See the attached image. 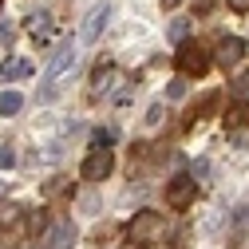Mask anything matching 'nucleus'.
Listing matches in <instances>:
<instances>
[{
  "instance_id": "1",
  "label": "nucleus",
  "mask_w": 249,
  "mask_h": 249,
  "mask_svg": "<svg viewBox=\"0 0 249 249\" xmlns=\"http://www.w3.org/2000/svg\"><path fill=\"white\" fill-rule=\"evenodd\" d=\"M174 59H178V71L182 75H206L210 64H213V52L206 44H198V40H182Z\"/></svg>"
},
{
  "instance_id": "2",
  "label": "nucleus",
  "mask_w": 249,
  "mask_h": 249,
  "mask_svg": "<svg viewBox=\"0 0 249 249\" xmlns=\"http://www.w3.org/2000/svg\"><path fill=\"white\" fill-rule=\"evenodd\" d=\"M194 198H198V182H194L190 174H174V178L166 182V206H170V210H190Z\"/></svg>"
},
{
  "instance_id": "3",
  "label": "nucleus",
  "mask_w": 249,
  "mask_h": 249,
  "mask_svg": "<svg viewBox=\"0 0 249 249\" xmlns=\"http://www.w3.org/2000/svg\"><path fill=\"white\" fill-rule=\"evenodd\" d=\"M162 230H166V217H162V213H154V210H139V213L131 217V226H127L131 241H154Z\"/></svg>"
},
{
  "instance_id": "4",
  "label": "nucleus",
  "mask_w": 249,
  "mask_h": 249,
  "mask_svg": "<svg viewBox=\"0 0 249 249\" xmlns=\"http://www.w3.org/2000/svg\"><path fill=\"white\" fill-rule=\"evenodd\" d=\"M111 170H115V154H111V146H95V150L83 159L79 178H87V182H103Z\"/></svg>"
},
{
  "instance_id": "5",
  "label": "nucleus",
  "mask_w": 249,
  "mask_h": 249,
  "mask_svg": "<svg viewBox=\"0 0 249 249\" xmlns=\"http://www.w3.org/2000/svg\"><path fill=\"white\" fill-rule=\"evenodd\" d=\"M107 20H111V4H107V0H103V4H91L87 16H83V24H79V44H95L103 36Z\"/></svg>"
},
{
  "instance_id": "6",
  "label": "nucleus",
  "mask_w": 249,
  "mask_h": 249,
  "mask_svg": "<svg viewBox=\"0 0 249 249\" xmlns=\"http://www.w3.org/2000/svg\"><path fill=\"white\" fill-rule=\"evenodd\" d=\"M75 237H79L75 222H71V217H59V222L44 233V249H71V245H75Z\"/></svg>"
},
{
  "instance_id": "7",
  "label": "nucleus",
  "mask_w": 249,
  "mask_h": 249,
  "mask_svg": "<svg viewBox=\"0 0 249 249\" xmlns=\"http://www.w3.org/2000/svg\"><path fill=\"white\" fill-rule=\"evenodd\" d=\"M75 68V48H59L52 59H48V68H44V83H48V91L55 87V79L64 75V71H71Z\"/></svg>"
},
{
  "instance_id": "8",
  "label": "nucleus",
  "mask_w": 249,
  "mask_h": 249,
  "mask_svg": "<svg viewBox=\"0 0 249 249\" xmlns=\"http://www.w3.org/2000/svg\"><path fill=\"white\" fill-rule=\"evenodd\" d=\"M241 55H245V40H241V36H222V44H217V52H213V59H217L226 71L241 64Z\"/></svg>"
},
{
  "instance_id": "9",
  "label": "nucleus",
  "mask_w": 249,
  "mask_h": 249,
  "mask_svg": "<svg viewBox=\"0 0 249 249\" xmlns=\"http://www.w3.org/2000/svg\"><path fill=\"white\" fill-rule=\"evenodd\" d=\"M115 79H119V68H115V64H99L95 75H91V83H95L91 91H95V95H107V91L115 87Z\"/></svg>"
},
{
  "instance_id": "10",
  "label": "nucleus",
  "mask_w": 249,
  "mask_h": 249,
  "mask_svg": "<svg viewBox=\"0 0 249 249\" xmlns=\"http://www.w3.org/2000/svg\"><path fill=\"white\" fill-rule=\"evenodd\" d=\"M28 32H32L36 44H48L52 40V16L48 12H32V16H28Z\"/></svg>"
},
{
  "instance_id": "11",
  "label": "nucleus",
  "mask_w": 249,
  "mask_h": 249,
  "mask_svg": "<svg viewBox=\"0 0 249 249\" xmlns=\"http://www.w3.org/2000/svg\"><path fill=\"white\" fill-rule=\"evenodd\" d=\"M217 99H222L217 91H206V95L190 107V115H186V127H190V123H198V119H210V115H213V107H217Z\"/></svg>"
},
{
  "instance_id": "12",
  "label": "nucleus",
  "mask_w": 249,
  "mask_h": 249,
  "mask_svg": "<svg viewBox=\"0 0 249 249\" xmlns=\"http://www.w3.org/2000/svg\"><path fill=\"white\" fill-rule=\"evenodd\" d=\"M245 123H249V99L230 103V111H226V127H230V131H237V127H245Z\"/></svg>"
},
{
  "instance_id": "13",
  "label": "nucleus",
  "mask_w": 249,
  "mask_h": 249,
  "mask_svg": "<svg viewBox=\"0 0 249 249\" xmlns=\"http://www.w3.org/2000/svg\"><path fill=\"white\" fill-rule=\"evenodd\" d=\"M28 75H32V64H28V59H12V64L0 68V79H28Z\"/></svg>"
},
{
  "instance_id": "14",
  "label": "nucleus",
  "mask_w": 249,
  "mask_h": 249,
  "mask_svg": "<svg viewBox=\"0 0 249 249\" xmlns=\"http://www.w3.org/2000/svg\"><path fill=\"white\" fill-rule=\"evenodd\" d=\"M24 107V95L20 91H0V115H16Z\"/></svg>"
},
{
  "instance_id": "15",
  "label": "nucleus",
  "mask_w": 249,
  "mask_h": 249,
  "mask_svg": "<svg viewBox=\"0 0 249 249\" xmlns=\"http://www.w3.org/2000/svg\"><path fill=\"white\" fill-rule=\"evenodd\" d=\"M16 217H20V206L16 202H0V230L16 226Z\"/></svg>"
},
{
  "instance_id": "16",
  "label": "nucleus",
  "mask_w": 249,
  "mask_h": 249,
  "mask_svg": "<svg viewBox=\"0 0 249 249\" xmlns=\"http://www.w3.org/2000/svg\"><path fill=\"white\" fill-rule=\"evenodd\" d=\"M186 32H190V20H170V40H174V44H182Z\"/></svg>"
},
{
  "instance_id": "17",
  "label": "nucleus",
  "mask_w": 249,
  "mask_h": 249,
  "mask_svg": "<svg viewBox=\"0 0 249 249\" xmlns=\"http://www.w3.org/2000/svg\"><path fill=\"white\" fill-rule=\"evenodd\" d=\"M16 166V150L12 146H0V170H12Z\"/></svg>"
},
{
  "instance_id": "18",
  "label": "nucleus",
  "mask_w": 249,
  "mask_h": 249,
  "mask_svg": "<svg viewBox=\"0 0 249 249\" xmlns=\"http://www.w3.org/2000/svg\"><path fill=\"white\" fill-rule=\"evenodd\" d=\"M233 99H249V75H241L233 83Z\"/></svg>"
},
{
  "instance_id": "19",
  "label": "nucleus",
  "mask_w": 249,
  "mask_h": 249,
  "mask_svg": "<svg viewBox=\"0 0 249 249\" xmlns=\"http://www.w3.org/2000/svg\"><path fill=\"white\" fill-rule=\"evenodd\" d=\"M166 95H170V99H182V95H186V83H182V79H174V83L166 87Z\"/></svg>"
},
{
  "instance_id": "20",
  "label": "nucleus",
  "mask_w": 249,
  "mask_h": 249,
  "mask_svg": "<svg viewBox=\"0 0 249 249\" xmlns=\"http://www.w3.org/2000/svg\"><path fill=\"white\" fill-rule=\"evenodd\" d=\"M146 123H150V127H154V123H162V103H154V107H150V115H146Z\"/></svg>"
},
{
  "instance_id": "21",
  "label": "nucleus",
  "mask_w": 249,
  "mask_h": 249,
  "mask_svg": "<svg viewBox=\"0 0 249 249\" xmlns=\"http://www.w3.org/2000/svg\"><path fill=\"white\" fill-rule=\"evenodd\" d=\"M230 12H249V0H226Z\"/></svg>"
},
{
  "instance_id": "22",
  "label": "nucleus",
  "mask_w": 249,
  "mask_h": 249,
  "mask_svg": "<svg viewBox=\"0 0 249 249\" xmlns=\"http://www.w3.org/2000/svg\"><path fill=\"white\" fill-rule=\"evenodd\" d=\"M0 40H12V24H0Z\"/></svg>"
},
{
  "instance_id": "23",
  "label": "nucleus",
  "mask_w": 249,
  "mask_h": 249,
  "mask_svg": "<svg viewBox=\"0 0 249 249\" xmlns=\"http://www.w3.org/2000/svg\"><path fill=\"white\" fill-rule=\"evenodd\" d=\"M237 226H249V210H241V213H237Z\"/></svg>"
},
{
  "instance_id": "24",
  "label": "nucleus",
  "mask_w": 249,
  "mask_h": 249,
  "mask_svg": "<svg viewBox=\"0 0 249 249\" xmlns=\"http://www.w3.org/2000/svg\"><path fill=\"white\" fill-rule=\"evenodd\" d=\"M162 4H166V8H174V4H178V0H162Z\"/></svg>"
},
{
  "instance_id": "25",
  "label": "nucleus",
  "mask_w": 249,
  "mask_h": 249,
  "mask_svg": "<svg viewBox=\"0 0 249 249\" xmlns=\"http://www.w3.org/2000/svg\"><path fill=\"white\" fill-rule=\"evenodd\" d=\"M0 4H4V0H0Z\"/></svg>"
}]
</instances>
